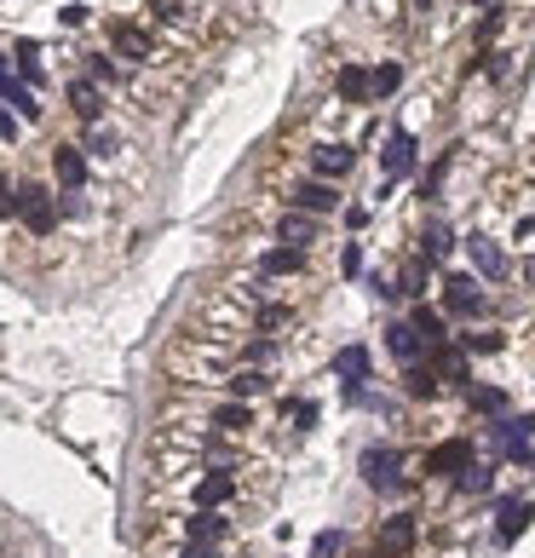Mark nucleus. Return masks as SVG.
I'll use <instances>...</instances> for the list:
<instances>
[{
	"label": "nucleus",
	"mask_w": 535,
	"mask_h": 558,
	"mask_svg": "<svg viewBox=\"0 0 535 558\" xmlns=\"http://www.w3.org/2000/svg\"><path fill=\"white\" fill-rule=\"evenodd\" d=\"M409 328H415L420 340H426V351L443 346V317L432 311V305H415V317H409Z\"/></svg>",
	"instance_id": "20"
},
{
	"label": "nucleus",
	"mask_w": 535,
	"mask_h": 558,
	"mask_svg": "<svg viewBox=\"0 0 535 558\" xmlns=\"http://www.w3.org/2000/svg\"><path fill=\"white\" fill-rule=\"evenodd\" d=\"M18 75H24V81H41V75H47V64H41V47H35V41H18Z\"/></svg>",
	"instance_id": "27"
},
{
	"label": "nucleus",
	"mask_w": 535,
	"mask_h": 558,
	"mask_svg": "<svg viewBox=\"0 0 535 558\" xmlns=\"http://www.w3.org/2000/svg\"><path fill=\"white\" fill-rule=\"evenodd\" d=\"M466 403H472L478 415H501V409H507V392H501V386H466Z\"/></svg>",
	"instance_id": "23"
},
{
	"label": "nucleus",
	"mask_w": 535,
	"mask_h": 558,
	"mask_svg": "<svg viewBox=\"0 0 535 558\" xmlns=\"http://www.w3.org/2000/svg\"><path fill=\"white\" fill-rule=\"evenodd\" d=\"M334 374H346L351 386L369 380V351H363V346H340V351H334Z\"/></svg>",
	"instance_id": "18"
},
{
	"label": "nucleus",
	"mask_w": 535,
	"mask_h": 558,
	"mask_svg": "<svg viewBox=\"0 0 535 558\" xmlns=\"http://www.w3.org/2000/svg\"><path fill=\"white\" fill-rule=\"evenodd\" d=\"M455 484H461V495H484V489H489V466H466Z\"/></svg>",
	"instance_id": "29"
},
{
	"label": "nucleus",
	"mask_w": 535,
	"mask_h": 558,
	"mask_svg": "<svg viewBox=\"0 0 535 558\" xmlns=\"http://www.w3.org/2000/svg\"><path fill=\"white\" fill-rule=\"evenodd\" d=\"M236 495V478L225 472V466H213L208 478H196V489H190V501H196V512H219L225 501Z\"/></svg>",
	"instance_id": "2"
},
{
	"label": "nucleus",
	"mask_w": 535,
	"mask_h": 558,
	"mask_svg": "<svg viewBox=\"0 0 535 558\" xmlns=\"http://www.w3.org/2000/svg\"><path fill=\"white\" fill-rule=\"evenodd\" d=\"M380 541H386V547H409V541H415V518H392V524L380 530Z\"/></svg>",
	"instance_id": "28"
},
{
	"label": "nucleus",
	"mask_w": 535,
	"mask_h": 558,
	"mask_svg": "<svg viewBox=\"0 0 535 558\" xmlns=\"http://www.w3.org/2000/svg\"><path fill=\"white\" fill-rule=\"evenodd\" d=\"M87 70H93V81H121V70L110 64V52H93V58H87Z\"/></svg>",
	"instance_id": "30"
},
{
	"label": "nucleus",
	"mask_w": 535,
	"mask_h": 558,
	"mask_svg": "<svg viewBox=\"0 0 535 558\" xmlns=\"http://www.w3.org/2000/svg\"><path fill=\"white\" fill-rule=\"evenodd\" d=\"M156 12H162L167 24H179L185 18V0H156Z\"/></svg>",
	"instance_id": "37"
},
{
	"label": "nucleus",
	"mask_w": 535,
	"mask_h": 558,
	"mask_svg": "<svg viewBox=\"0 0 535 558\" xmlns=\"http://www.w3.org/2000/svg\"><path fill=\"white\" fill-rule=\"evenodd\" d=\"M52 173H58L64 190L87 185V156H81V144H58V150H52Z\"/></svg>",
	"instance_id": "7"
},
{
	"label": "nucleus",
	"mask_w": 535,
	"mask_h": 558,
	"mask_svg": "<svg viewBox=\"0 0 535 558\" xmlns=\"http://www.w3.org/2000/svg\"><path fill=\"white\" fill-rule=\"evenodd\" d=\"M449 248H455V242H449V231H443V225H432V231H426V259H443Z\"/></svg>",
	"instance_id": "32"
},
{
	"label": "nucleus",
	"mask_w": 535,
	"mask_h": 558,
	"mask_svg": "<svg viewBox=\"0 0 535 558\" xmlns=\"http://www.w3.org/2000/svg\"><path fill=\"white\" fill-rule=\"evenodd\" d=\"M501 35V12H484V24H478V41H495Z\"/></svg>",
	"instance_id": "36"
},
{
	"label": "nucleus",
	"mask_w": 535,
	"mask_h": 558,
	"mask_svg": "<svg viewBox=\"0 0 535 558\" xmlns=\"http://www.w3.org/2000/svg\"><path fill=\"white\" fill-rule=\"evenodd\" d=\"M225 530H231V524H225L219 512H190L185 518V541H225Z\"/></svg>",
	"instance_id": "15"
},
{
	"label": "nucleus",
	"mask_w": 535,
	"mask_h": 558,
	"mask_svg": "<svg viewBox=\"0 0 535 558\" xmlns=\"http://www.w3.org/2000/svg\"><path fill=\"white\" fill-rule=\"evenodd\" d=\"M179 558H219V553H213L208 541H185V547H179Z\"/></svg>",
	"instance_id": "38"
},
{
	"label": "nucleus",
	"mask_w": 535,
	"mask_h": 558,
	"mask_svg": "<svg viewBox=\"0 0 535 558\" xmlns=\"http://www.w3.org/2000/svg\"><path fill=\"white\" fill-rule=\"evenodd\" d=\"M277 236H282V242H294V248H305V242L317 236V219H305V213H282Z\"/></svg>",
	"instance_id": "19"
},
{
	"label": "nucleus",
	"mask_w": 535,
	"mask_h": 558,
	"mask_svg": "<svg viewBox=\"0 0 535 558\" xmlns=\"http://www.w3.org/2000/svg\"><path fill=\"white\" fill-rule=\"evenodd\" d=\"M0 104H12L18 116L41 121V104H35V93H29L24 81H12V75H6V64H0Z\"/></svg>",
	"instance_id": "12"
},
{
	"label": "nucleus",
	"mask_w": 535,
	"mask_h": 558,
	"mask_svg": "<svg viewBox=\"0 0 535 558\" xmlns=\"http://www.w3.org/2000/svg\"><path fill=\"white\" fill-rule=\"evenodd\" d=\"M351 162H357V156H351L346 144H317V156H311V167H317V179H340V173H351Z\"/></svg>",
	"instance_id": "11"
},
{
	"label": "nucleus",
	"mask_w": 535,
	"mask_h": 558,
	"mask_svg": "<svg viewBox=\"0 0 535 558\" xmlns=\"http://www.w3.org/2000/svg\"><path fill=\"white\" fill-rule=\"evenodd\" d=\"M386 346H392V357L403 363V369H415V363H420V351H426V340H420V334H415L409 323H392V328H386Z\"/></svg>",
	"instance_id": "9"
},
{
	"label": "nucleus",
	"mask_w": 535,
	"mask_h": 558,
	"mask_svg": "<svg viewBox=\"0 0 535 558\" xmlns=\"http://www.w3.org/2000/svg\"><path fill=\"white\" fill-rule=\"evenodd\" d=\"M70 110L81 121H98L104 116V93H98L93 81H70Z\"/></svg>",
	"instance_id": "14"
},
{
	"label": "nucleus",
	"mask_w": 535,
	"mask_h": 558,
	"mask_svg": "<svg viewBox=\"0 0 535 558\" xmlns=\"http://www.w3.org/2000/svg\"><path fill=\"white\" fill-rule=\"evenodd\" d=\"M18 219H24V231L41 242V236L58 231V202H52L41 185H18Z\"/></svg>",
	"instance_id": "1"
},
{
	"label": "nucleus",
	"mask_w": 535,
	"mask_h": 558,
	"mask_svg": "<svg viewBox=\"0 0 535 558\" xmlns=\"http://www.w3.org/2000/svg\"><path fill=\"white\" fill-rule=\"evenodd\" d=\"M0 139H18V116L12 110H0Z\"/></svg>",
	"instance_id": "40"
},
{
	"label": "nucleus",
	"mask_w": 535,
	"mask_h": 558,
	"mask_svg": "<svg viewBox=\"0 0 535 558\" xmlns=\"http://www.w3.org/2000/svg\"><path fill=\"white\" fill-rule=\"evenodd\" d=\"M478 6H489V0H478Z\"/></svg>",
	"instance_id": "41"
},
{
	"label": "nucleus",
	"mask_w": 535,
	"mask_h": 558,
	"mask_svg": "<svg viewBox=\"0 0 535 558\" xmlns=\"http://www.w3.org/2000/svg\"><path fill=\"white\" fill-rule=\"evenodd\" d=\"M213 426H225V432H248V426H254V409H248V403H219Z\"/></svg>",
	"instance_id": "26"
},
{
	"label": "nucleus",
	"mask_w": 535,
	"mask_h": 558,
	"mask_svg": "<svg viewBox=\"0 0 535 558\" xmlns=\"http://www.w3.org/2000/svg\"><path fill=\"white\" fill-rule=\"evenodd\" d=\"M397 87H403V64H380V70H369V98H392Z\"/></svg>",
	"instance_id": "24"
},
{
	"label": "nucleus",
	"mask_w": 535,
	"mask_h": 558,
	"mask_svg": "<svg viewBox=\"0 0 535 558\" xmlns=\"http://www.w3.org/2000/svg\"><path fill=\"white\" fill-rule=\"evenodd\" d=\"M259 265H265V277H294V271H305V248H271Z\"/></svg>",
	"instance_id": "17"
},
{
	"label": "nucleus",
	"mask_w": 535,
	"mask_h": 558,
	"mask_svg": "<svg viewBox=\"0 0 535 558\" xmlns=\"http://www.w3.org/2000/svg\"><path fill=\"white\" fill-rule=\"evenodd\" d=\"M461 346H466V351H501L507 340H501V334H489V328H484V334H461Z\"/></svg>",
	"instance_id": "31"
},
{
	"label": "nucleus",
	"mask_w": 535,
	"mask_h": 558,
	"mask_svg": "<svg viewBox=\"0 0 535 558\" xmlns=\"http://www.w3.org/2000/svg\"><path fill=\"white\" fill-rule=\"evenodd\" d=\"M328 553H340V530H328V535H317V558H328Z\"/></svg>",
	"instance_id": "39"
},
{
	"label": "nucleus",
	"mask_w": 535,
	"mask_h": 558,
	"mask_svg": "<svg viewBox=\"0 0 535 558\" xmlns=\"http://www.w3.org/2000/svg\"><path fill=\"white\" fill-rule=\"evenodd\" d=\"M466 466H472V443H466V438H449V443H438V449L426 455V472H438V478L466 472Z\"/></svg>",
	"instance_id": "6"
},
{
	"label": "nucleus",
	"mask_w": 535,
	"mask_h": 558,
	"mask_svg": "<svg viewBox=\"0 0 535 558\" xmlns=\"http://www.w3.org/2000/svg\"><path fill=\"white\" fill-rule=\"evenodd\" d=\"M288 202H294L300 213H334V208H340V190L323 185V179H305V185L288 190Z\"/></svg>",
	"instance_id": "5"
},
{
	"label": "nucleus",
	"mask_w": 535,
	"mask_h": 558,
	"mask_svg": "<svg viewBox=\"0 0 535 558\" xmlns=\"http://www.w3.org/2000/svg\"><path fill=\"white\" fill-rule=\"evenodd\" d=\"M403 392H409V397H426V403H432V397H438V374L420 369V363H415V369H403Z\"/></svg>",
	"instance_id": "25"
},
{
	"label": "nucleus",
	"mask_w": 535,
	"mask_h": 558,
	"mask_svg": "<svg viewBox=\"0 0 535 558\" xmlns=\"http://www.w3.org/2000/svg\"><path fill=\"white\" fill-rule=\"evenodd\" d=\"M530 501H501V524H495V541H501V547H512V541H518V535L530 530Z\"/></svg>",
	"instance_id": "10"
},
{
	"label": "nucleus",
	"mask_w": 535,
	"mask_h": 558,
	"mask_svg": "<svg viewBox=\"0 0 535 558\" xmlns=\"http://www.w3.org/2000/svg\"><path fill=\"white\" fill-rule=\"evenodd\" d=\"M116 47L127 52V58H156V41H150L144 29H133V24H116Z\"/></svg>",
	"instance_id": "21"
},
{
	"label": "nucleus",
	"mask_w": 535,
	"mask_h": 558,
	"mask_svg": "<svg viewBox=\"0 0 535 558\" xmlns=\"http://www.w3.org/2000/svg\"><path fill=\"white\" fill-rule=\"evenodd\" d=\"M380 167H386V173H409V167H415V139H409V133H392V139H386V150H380Z\"/></svg>",
	"instance_id": "13"
},
{
	"label": "nucleus",
	"mask_w": 535,
	"mask_h": 558,
	"mask_svg": "<svg viewBox=\"0 0 535 558\" xmlns=\"http://www.w3.org/2000/svg\"><path fill=\"white\" fill-rule=\"evenodd\" d=\"M420 282H426V265L415 259V265L403 271V288H397V294H409V300H415V294H420Z\"/></svg>",
	"instance_id": "33"
},
{
	"label": "nucleus",
	"mask_w": 535,
	"mask_h": 558,
	"mask_svg": "<svg viewBox=\"0 0 535 558\" xmlns=\"http://www.w3.org/2000/svg\"><path fill=\"white\" fill-rule=\"evenodd\" d=\"M12 213H18V190L0 179V219H12Z\"/></svg>",
	"instance_id": "35"
},
{
	"label": "nucleus",
	"mask_w": 535,
	"mask_h": 558,
	"mask_svg": "<svg viewBox=\"0 0 535 558\" xmlns=\"http://www.w3.org/2000/svg\"><path fill=\"white\" fill-rule=\"evenodd\" d=\"M466 254H472V265H478V271H484L489 282H507V254H501V248H495V242H484V236H472V242H466Z\"/></svg>",
	"instance_id": "8"
},
{
	"label": "nucleus",
	"mask_w": 535,
	"mask_h": 558,
	"mask_svg": "<svg viewBox=\"0 0 535 558\" xmlns=\"http://www.w3.org/2000/svg\"><path fill=\"white\" fill-rule=\"evenodd\" d=\"M225 386H231V397H236V403H242V397H259V392H271V374H259V369H242V374H231Z\"/></svg>",
	"instance_id": "22"
},
{
	"label": "nucleus",
	"mask_w": 535,
	"mask_h": 558,
	"mask_svg": "<svg viewBox=\"0 0 535 558\" xmlns=\"http://www.w3.org/2000/svg\"><path fill=\"white\" fill-rule=\"evenodd\" d=\"M397 466H403V455H397V449H363V478H369L374 489H403Z\"/></svg>",
	"instance_id": "4"
},
{
	"label": "nucleus",
	"mask_w": 535,
	"mask_h": 558,
	"mask_svg": "<svg viewBox=\"0 0 535 558\" xmlns=\"http://www.w3.org/2000/svg\"><path fill=\"white\" fill-rule=\"evenodd\" d=\"M334 93L346 98V104H363V98H369V70H363V64H346V70L334 75Z\"/></svg>",
	"instance_id": "16"
},
{
	"label": "nucleus",
	"mask_w": 535,
	"mask_h": 558,
	"mask_svg": "<svg viewBox=\"0 0 535 558\" xmlns=\"http://www.w3.org/2000/svg\"><path fill=\"white\" fill-rule=\"evenodd\" d=\"M340 271H346V277H357V271H363V248H357V242L340 254Z\"/></svg>",
	"instance_id": "34"
},
{
	"label": "nucleus",
	"mask_w": 535,
	"mask_h": 558,
	"mask_svg": "<svg viewBox=\"0 0 535 558\" xmlns=\"http://www.w3.org/2000/svg\"><path fill=\"white\" fill-rule=\"evenodd\" d=\"M443 305L455 311V317H484V294H478V282L472 277H443Z\"/></svg>",
	"instance_id": "3"
}]
</instances>
